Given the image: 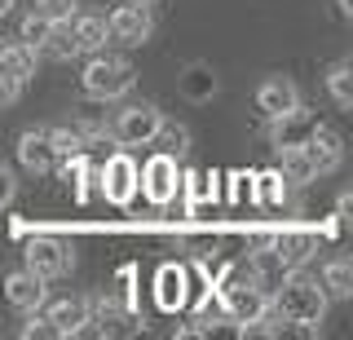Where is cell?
Returning a JSON list of instances; mask_svg holds the SVG:
<instances>
[{
	"label": "cell",
	"mask_w": 353,
	"mask_h": 340,
	"mask_svg": "<svg viewBox=\"0 0 353 340\" xmlns=\"http://www.w3.org/2000/svg\"><path fill=\"white\" fill-rule=\"evenodd\" d=\"M309 128H314V119L296 106V111H287V115L274 119V146H301V141L309 137Z\"/></svg>",
	"instance_id": "ffe728a7"
},
{
	"label": "cell",
	"mask_w": 353,
	"mask_h": 340,
	"mask_svg": "<svg viewBox=\"0 0 353 340\" xmlns=\"http://www.w3.org/2000/svg\"><path fill=\"white\" fill-rule=\"evenodd\" d=\"M225 310L239 323V332H248L252 323H261V318L270 314V292H265L256 279L252 283H230L225 288Z\"/></svg>",
	"instance_id": "52a82bcc"
},
{
	"label": "cell",
	"mask_w": 353,
	"mask_h": 340,
	"mask_svg": "<svg viewBox=\"0 0 353 340\" xmlns=\"http://www.w3.org/2000/svg\"><path fill=\"white\" fill-rule=\"evenodd\" d=\"M44 53H49V58H75V36H71V23H53L49 40H44Z\"/></svg>",
	"instance_id": "603a6c76"
},
{
	"label": "cell",
	"mask_w": 353,
	"mask_h": 340,
	"mask_svg": "<svg viewBox=\"0 0 353 340\" xmlns=\"http://www.w3.org/2000/svg\"><path fill=\"white\" fill-rule=\"evenodd\" d=\"M270 292H274L270 296V310L279 314V323H292V327L314 332V327L327 318V292H323V283H314L301 270H287Z\"/></svg>",
	"instance_id": "6da1fadb"
},
{
	"label": "cell",
	"mask_w": 353,
	"mask_h": 340,
	"mask_svg": "<svg viewBox=\"0 0 353 340\" xmlns=\"http://www.w3.org/2000/svg\"><path fill=\"white\" fill-rule=\"evenodd\" d=\"M137 190L146 194L154 208H168L176 199V190H181V168H176V155H168V150L150 155L137 168Z\"/></svg>",
	"instance_id": "3957f363"
},
{
	"label": "cell",
	"mask_w": 353,
	"mask_h": 340,
	"mask_svg": "<svg viewBox=\"0 0 353 340\" xmlns=\"http://www.w3.org/2000/svg\"><path fill=\"white\" fill-rule=\"evenodd\" d=\"M159 301L163 305H176V301H181V274H176V270H163L159 274Z\"/></svg>",
	"instance_id": "83f0119b"
},
{
	"label": "cell",
	"mask_w": 353,
	"mask_h": 340,
	"mask_svg": "<svg viewBox=\"0 0 353 340\" xmlns=\"http://www.w3.org/2000/svg\"><path fill=\"white\" fill-rule=\"evenodd\" d=\"M0 75L5 80H14L18 89L36 75V49L22 45V40H9V45H0Z\"/></svg>",
	"instance_id": "5bb4252c"
},
{
	"label": "cell",
	"mask_w": 353,
	"mask_h": 340,
	"mask_svg": "<svg viewBox=\"0 0 353 340\" xmlns=\"http://www.w3.org/2000/svg\"><path fill=\"white\" fill-rule=\"evenodd\" d=\"M323 292H327V301H349V296H353V266H349V257H331L323 266Z\"/></svg>",
	"instance_id": "ac0fdd59"
},
{
	"label": "cell",
	"mask_w": 353,
	"mask_h": 340,
	"mask_svg": "<svg viewBox=\"0 0 353 340\" xmlns=\"http://www.w3.org/2000/svg\"><path fill=\"white\" fill-rule=\"evenodd\" d=\"M49 141H53V150H58V155H75V150L84 146V137L75 133V128H49Z\"/></svg>",
	"instance_id": "4316f807"
},
{
	"label": "cell",
	"mask_w": 353,
	"mask_h": 340,
	"mask_svg": "<svg viewBox=\"0 0 353 340\" xmlns=\"http://www.w3.org/2000/svg\"><path fill=\"white\" fill-rule=\"evenodd\" d=\"M36 9L40 18H49V23H71L75 14H80V0H36Z\"/></svg>",
	"instance_id": "cb8c5ba5"
},
{
	"label": "cell",
	"mask_w": 353,
	"mask_h": 340,
	"mask_svg": "<svg viewBox=\"0 0 353 340\" xmlns=\"http://www.w3.org/2000/svg\"><path fill=\"white\" fill-rule=\"evenodd\" d=\"M185 190H190V199H208V177L203 172H190V177H185Z\"/></svg>",
	"instance_id": "4dcf8cb0"
},
{
	"label": "cell",
	"mask_w": 353,
	"mask_h": 340,
	"mask_svg": "<svg viewBox=\"0 0 353 340\" xmlns=\"http://www.w3.org/2000/svg\"><path fill=\"white\" fill-rule=\"evenodd\" d=\"M274 252L283 257V266H287V270H301L305 261L318 252V230H305V226H296V230H279V234H274Z\"/></svg>",
	"instance_id": "4fadbf2b"
},
{
	"label": "cell",
	"mask_w": 353,
	"mask_h": 340,
	"mask_svg": "<svg viewBox=\"0 0 353 340\" xmlns=\"http://www.w3.org/2000/svg\"><path fill=\"white\" fill-rule=\"evenodd\" d=\"M97 181H102V194H106V203H115V208H128L132 199H137V159H132L128 150H115V155H110V159L102 163Z\"/></svg>",
	"instance_id": "5b68a950"
},
{
	"label": "cell",
	"mask_w": 353,
	"mask_h": 340,
	"mask_svg": "<svg viewBox=\"0 0 353 340\" xmlns=\"http://www.w3.org/2000/svg\"><path fill=\"white\" fill-rule=\"evenodd\" d=\"M18 159H22V168H27V172H49L53 163H58V150H53L49 133H22Z\"/></svg>",
	"instance_id": "9a60e30c"
},
{
	"label": "cell",
	"mask_w": 353,
	"mask_h": 340,
	"mask_svg": "<svg viewBox=\"0 0 353 340\" xmlns=\"http://www.w3.org/2000/svg\"><path fill=\"white\" fill-rule=\"evenodd\" d=\"M256 106L270 119H279V115H287V111L301 106V89H296L287 75H270V80H261V89H256Z\"/></svg>",
	"instance_id": "7c38bea8"
},
{
	"label": "cell",
	"mask_w": 353,
	"mask_h": 340,
	"mask_svg": "<svg viewBox=\"0 0 353 340\" xmlns=\"http://www.w3.org/2000/svg\"><path fill=\"white\" fill-rule=\"evenodd\" d=\"M49 31H53V23H49V18H40L36 9H31V14L22 18V27H18V40L40 53V49H44V40H49Z\"/></svg>",
	"instance_id": "7402d4cb"
},
{
	"label": "cell",
	"mask_w": 353,
	"mask_h": 340,
	"mask_svg": "<svg viewBox=\"0 0 353 340\" xmlns=\"http://www.w3.org/2000/svg\"><path fill=\"white\" fill-rule=\"evenodd\" d=\"M71 36H75V53L106 49V18L102 14H75L71 18Z\"/></svg>",
	"instance_id": "2e32d148"
},
{
	"label": "cell",
	"mask_w": 353,
	"mask_h": 340,
	"mask_svg": "<svg viewBox=\"0 0 353 340\" xmlns=\"http://www.w3.org/2000/svg\"><path fill=\"white\" fill-rule=\"evenodd\" d=\"M283 274H287V266H283V257H279V252H274V239H270V243H261L256 252H252V279H256L265 292H270L274 283L283 279Z\"/></svg>",
	"instance_id": "d6986e66"
},
{
	"label": "cell",
	"mask_w": 353,
	"mask_h": 340,
	"mask_svg": "<svg viewBox=\"0 0 353 340\" xmlns=\"http://www.w3.org/2000/svg\"><path fill=\"white\" fill-rule=\"evenodd\" d=\"M163 133V111L150 102H132L115 115V141L119 146H150Z\"/></svg>",
	"instance_id": "277c9868"
},
{
	"label": "cell",
	"mask_w": 353,
	"mask_h": 340,
	"mask_svg": "<svg viewBox=\"0 0 353 340\" xmlns=\"http://www.w3.org/2000/svg\"><path fill=\"white\" fill-rule=\"evenodd\" d=\"M336 5H340V14H345V18H353V0H336Z\"/></svg>",
	"instance_id": "d6a6232c"
},
{
	"label": "cell",
	"mask_w": 353,
	"mask_h": 340,
	"mask_svg": "<svg viewBox=\"0 0 353 340\" xmlns=\"http://www.w3.org/2000/svg\"><path fill=\"white\" fill-rule=\"evenodd\" d=\"M9 9H14V0H0V18H5V14H9Z\"/></svg>",
	"instance_id": "836d02e7"
},
{
	"label": "cell",
	"mask_w": 353,
	"mask_h": 340,
	"mask_svg": "<svg viewBox=\"0 0 353 340\" xmlns=\"http://www.w3.org/2000/svg\"><path fill=\"white\" fill-rule=\"evenodd\" d=\"M256 199L261 203H283L287 199V181H283V172H265V177H256Z\"/></svg>",
	"instance_id": "d4e9b609"
},
{
	"label": "cell",
	"mask_w": 353,
	"mask_h": 340,
	"mask_svg": "<svg viewBox=\"0 0 353 340\" xmlns=\"http://www.w3.org/2000/svg\"><path fill=\"white\" fill-rule=\"evenodd\" d=\"M150 9L141 5V0H132V5H119L115 14L106 18V36L119 40V45H146L150 40Z\"/></svg>",
	"instance_id": "ba28073f"
},
{
	"label": "cell",
	"mask_w": 353,
	"mask_h": 340,
	"mask_svg": "<svg viewBox=\"0 0 353 340\" xmlns=\"http://www.w3.org/2000/svg\"><path fill=\"white\" fill-rule=\"evenodd\" d=\"M44 318H49L53 336H75L93 323V301H88V296H66V301H53L49 310H44Z\"/></svg>",
	"instance_id": "30bf717a"
},
{
	"label": "cell",
	"mask_w": 353,
	"mask_h": 340,
	"mask_svg": "<svg viewBox=\"0 0 353 340\" xmlns=\"http://www.w3.org/2000/svg\"><path fill=\"white\" fill-rule=\"evenodd\" d=\"M327 93L336 106H353V62H336L327 71Z\"/></svg>",
	"instance_id": "44dd1931"
},
{
	"label": "cell",
	"mask_w": 353,
	"mask_h": 340,
	"mask_svg": "<svg viewBox=\"0 0 353 340\" xmlns=\"http://www.w3.org/2000/svg\"><path fill=\"white\" fill-rule=\"evenodd\" d=\"M18 93H22L18 84H14V80H5V75H0V106H14V102H18Z\"/></svg>",
	"instance_id": "1f68e13d"
},
{
	"label": "cell",
	"mask_w": 353,
	"mask_h": 340,
	"mask_svg": "<svg viewBox=\"0 0 353 340\" xmlns=\"http://www.w3.org/2000/svg\"><path fill=\"white\" fill-rule=\"evenodd\" d=\"M14 194H18V181H14V172L0 163V212H5L9 203H14Z\"/></svg>",
	"instance_id": "f1b7e54d"
},
{
	"label": "cell",
	"mask_w": 353,
	"mask_h": 340,
	"mask_svg": "<svg viewBox=\"0 0 353 340\" xmlns=\"http://www.w3.org/2000/svg\"><path fill=\"white\" fill-rule=\"evenodd\" d=\"M5 301L14 305V310H22V314H36L44 305V279H36L27 266L9 270L5 274Z\"/></svg>",
	"instance_id": "8fae6325"
},
{
	"label": "cell",
	"mask_w": 353,
	"mask_h": 340,
	"mask_svg": "<svg viewBox=\"0 0 353 340\" xmlns=\"http://www.w3.org/2000/svg\"><path fill=\"white\" fill-rule=\"evenodd\" d=\"M141 5H154V0H141Z\"/></svg>",
	"instance_id": "e575fe53"
},
{
	"label": "cell",
	"mask_w": 353,
	"mask_h": 340,
	"mask_svg": "<svg viewBox=\"0 0 353 340\" xmlns=\"http://www.w3.org/2000/svg\"><path fill=\"white\" fill-rule=\"evenodd\" d=\"M185 93H190V97H208V93H212L216 89V80H212V71H208V67H190V75H185Z\"/></svg>",
	"instance_id": "484cf974"
},
{
	"label": "cell",
	"mask_w": 353,
	"mask_h": 340,
	"mask_svg": "<svg viewBox=\"0 0 353 340\" xmlns=\"http://www.w3.org/2000/svg\"><path fill=\"white\" fill-rule=\"evenodd\" d=\"M279 172H283L287 186H309L318 177L309 155H305V146H279Z\"/></svg>",
	"instance_id": "e0dca14e"
},
{
	"label": "cell",
	"mask_w": 353,
	"mask_h": 340,
	"mask_svg": "<svg viewBox=\"0 0 353 340\" xmlns=\"http://www.w3.org/2000/svg\"><path fill=\"white\" fill-rule=\"evenodd\" d=\"M36 336H53V327H49V318H31V323L27 327H22V340H36Z\"/></svg>",
	"instance_id": "f546056e"
},
{
	"label": "cell",
	"mask_w": 353,
	"mask_h": 340,
	"mask_svg": "<svg viewBox=\"0 0 353 340\" xmlns=\"http://www.w3.org/2000/svg\"><path fill=\"white\" fill-rule=\"evenodd\" d=\"M71 266H75V252H71V243H62V239L36 234L27 243V270L36 274V279H62V274H71Z\"/></svg>",
	"instance_id": "8992f818"
},
{
	"label": "cell",
	"mask_w": 353,
	"mask_h": 340,
	"mask_svg": "<svg viewBox=\"0 0 353 340\" xmlns=\"http://www.w3.org/2000/svg\"><path fill=\"white\" fill-rule=\"evenodd\" d=\"M301 146H305V155H309V163H314L318 177H323V172H336L340 163H345V141H340V133L327 128V124H314Z\"/></svg>",
	"instance_id": "9c48e42d"
},
{
	"label": "cell",
	"mask_w": 353,
	"mask_h": 340,
	"mask_svg": "<svg viewBox=\"0 0 353 340\" xmlns=\"http://www.w3.org/2000/svg\"><path fill=\"white\" fill-rule=\"evenodd\" d=\"M80 84H84L88 97H97V102H115V97H124L132 84H137V71H132V62L110 58V53L97 49L93 62H88L84 75H80Z\"/></svg>",
	"instance_id": "7a4b0ae2"
}]
</instances>
